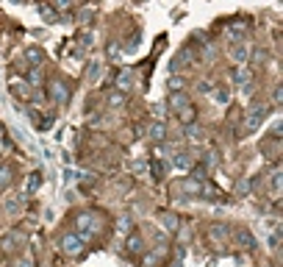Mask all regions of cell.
Listing matches in <instances>:
<instances>
[{"label": "cell", "instance_id": "cell-26", "mask_svg": "<svg viewBox=\"0 0 283 267\" xmlns=\"http://www.w3.org/2000/svg\"><path fill=\"white\" fill-rule=\"evenodd\" d=\"M180 86H183V78H180V75H172V78H170V89H172V92H178Z\"/></svg>", "mask_w": 283, "mask_h": 267}, {"label": "cell", "instance_id": "cell-15", "mask_svg": "<svg viewBox=\"0 0 283 267\" xmlns=\"http://www.w3.org/2000/svg\"><path fill=\"white\" fill-rule=\"evenodd\" d=\"M125 245H128V253H142V248H145V242H142V237H139V234H131Z\"/></svg>", "mask_w": 283, "mask_h": 267}, {"label": "cell", "instance_id": "cell-29", "mask_svg": "<svg viewBox=\"0 0 283 267\" xmlns=\"http://www.w3.org/2000/svg\"><path fill=\"white\" fill-rule=\"evenodd\" d=\"M53 6L61 11H67V9H72V0H53Z\"/></svg>", "mask_w": 283, "mask_h": 267}, {"label": "cell", "instance_id": "cell-28", "mask_svg": "<svg viewBox=\"0 0 283 267\" xmlns=\"http://www.w3.org/2000/svg\"><path fill=\"white\" fill-rule=\"evenodd\" d=\"M217 162H219V156H217V150H208V153H206V167H214Z\"/></svg>", "mask_w": 283, "mask_h": 267}, {"label": "cell", "instance_id": "cell-32", "mask_svg": "<svg viewBox=\"0 0 283 267\" xmlns=\"http://www.w3.org/2000/svg\"><path fill=\"white\" fill-rule=\"evenodd\" d=\"M97 75H100V64L92 61V64H89V78H97Z\"/></svg>", "mask_w": 283, "mask_h": 267}, {"label": "cell", "instance_id": "cell-12", "mask_svg": "<svg viewBox=\"0 0 283 267\" xmlns=\"http://www.w3.org/2000/svg\"><path fill=\"white\" fill-rule=\"evenodd\" d=\"M189 59H192V50H189V48H183V50H180L178 56H175V61H172V73L183 70V64H186Z\"/></svg>", "mask_w": 283, "mask_h": 267}, {"label": "cell", "instance_id": "cell-16", "mask_svg": "<svg viewBox=\"0 0 283 267\" xmlns=\"http://www.w3.org/2000/svg\"><path fill=\"white\" fill-rule=\"evenodd\" d=\"M281 181H283V172L275 170L272 175H269V187H272V198H278L281 195Z\"/></svg>", "mask_w": 283, "mask_h": 267}, {"label": "cell", "instance_id": "cell-9", "mask_svg": "<svg viewBox=\"0 0 283 267\" xmlns=\"http://www.w3.org/2000/svg\"><path fill=\"white\" fill-rule=\"evenodd\" d=\"M133 86V75H131V70H122L120 75H117V92L122 95H128V89Z\"/></svg>", "mask_w": 283, "mask_h": 267}, {"label": "cell", "instance_id": "cell-25", "mask_svg": "<svg viewBox=\"0 0 283 267\" xmlns=\"http://www.w3.org/2000/svg\"><path fill=\"white\" fill-rule=\"evenodd\" d=\"M128 231H133V223H131V217H122L120 220V234H128Z\"/></svg>", "mask_w": 283, "mask_h": 267}, {"label": "cell", "instance_id": "cell-31", "mask_svg": "<svg viewBox=\"0 0 283 267\" xmlns=\"http://www.w3.org/2000/svg\"><path fill=\"white\" fill-rule=\"evenodd\" d=\"M186 137H189V139L200 137V128H197V125H192V122H189V125H186Z\"/></svg>", "mask_w": 283, "mask_h": 267}, {"label": "cell", "instance_id": "cell-4", "mask_svg": "<svg viewBox=\"0 0 283 267\" xmlns=\"http://www.w3.org/2000/svg\"><path fill=\"white\" fill-rule=\"evenodd\" d=\"M264 120H266V106H253L247 114V120H244V125H241V131H244V134H256Z\"/></svg>", "mask_w": 283, "mask_h": 267}, {"label": "cell", "instance_id": "cell-10", "mask_svg": "<svg viewBox=\"0 0 283 267\" xmlns=\"http://www.w3.org/2000/svg\"><path fill=\"white\" fill-rule=\"evenodd\" d=\"M11 178H14V167L11 164H0V192L11 184Z\"/></svg>", "mask_w": 283, "mask_h": 267}, {"label": "cell", "instance_id": "cell-6", "mask_svg": "<svg viewBox=\"0 0 283 267\" xmlns=\"http://www.w3.org/2000/svg\"><path fill=\"white\" fill-rule=\"evenodd\" d=\"M9 89H11V95H17L20 100H31V97H34V92H31V84H28V81H22V78H11V81H9Z\"/></svg>", "mask_w": 283, "mask_h": 267}, {"label": "cell", "instance_id": "cell-3", "mask_svg": "<svg viewBox=\"0 0 283 267\" xmlns=\"http://www.w3.org/2000/svg\"><path fill=\"white\" fill-rule=\"evenodd\" d=\"M170 109L175 112V117H178L180 122H186V125L195 120V106H192V100H189V95L183 89H178V92L170 95Z\"/></svg>", "mask_w": 283, "mask_h": 267}, {"label": "cell", "instance_id": "cell-33", "mask_svg": "<svg viewBox=\"0 0 283 267\" xmlns=\"http://www.w3.org/2000/svg\"><path fill=\"white\" fill-rule=\"evenodd\" d=\"M109 103H111V106H122V92H114V95L109 97Z\"/></svg>", "mask_w": 283, "mask_h": 267}, {"label": "cell", "instance_id": "cell-27", "mask_svg": "<svg viewBox=\"0 0 283 267\" xmlns=\"http://www.w3.org/2000/svg\"><path fill=\"white\" fill-rule=\"evenodd\" d=\"M217 100H219V103H228V100H231V92H228L225 86H219V92H217Z\"/></svg>", "mask_w": 283, "mask_h": 267}, {"label": "cell", "instance_id": "cell-11", "mask_svg": "<svg viewBox=\"0 0 283 267\" xmlns=\"http://www.w3.org/2000/svg\"><path fill=\"white\" fill-rule=\"evenodd\" d=\"M147 134H150L153 142H164V137H167V125H164V122H153V125L147 128Z\"/></svg>", "mask_w": 283, "mask_h": 267}, {"label": "cell", "instance_id": "cell-14", "mask_svg": "<svg viewBox=\"0 0 283 267\" xmlns=\"http://www.w3.org/2000/svg\"><path fill=\"white\" fill-rule=\"evenodd\" d=\"M39 187H42V172H31V175H28V184H25V192L34 195Z\"/></svg>", "mask_w": 283, "mask_h": 267}, {"label": "cell", "instance_id": "cell-1", "mask_svg": "<svg viewBox=\"0 0 283 267\" xmlns=\"http://www.w3.org/2000/svg\"><path fill=\"white\" fill-rule=\"evenodd\" d=\"M75 228H78V237L86 242V240H92V237L100 234V228H103V217L97 215V212H81V215L75 217Z\"/></svg>", "mask_w": 283, "mask_h": 267}, {"label": "cell", "instance_id": "cell-13", "mask_svg": "<svg viewBox=\"0 0 283 267\" xmlns=\"http://www.w3.org/2000/svg\"><path fill=\"white\" fill-rule=\"evenodd\" d=\"M172 164H175L178 170H189V167L195 164V159H192V153H178L175 159H172Z\"/></svg>", "mask_w": 283, "mask_h": 267}, {"label": "cell", "instance_id": "cell-20", "mask_svg": "<svg viewBox=\"0 0 283 267\" xmlns=\"http://www.w3.org/2000/svg\"><path fill=\"white\" fill-rule=\"evenodd\" d=\"M239 240H241V248H256V240H253V234H250V231H244V228H241V231H239Z\"/></svg>", "mask_w": 283, "mask_h": 267}, {"label": "cell", "instance_id": "cell-23", "mask_svg": "<svg viewBox=\"0 0 283 267\" xmlns=\"http://www.w3.org/2000/svg\"><path fill=\"white\" fill-rule=\"evenodd\" d=\"M20 240H22L20 234H9V237L3 240V250H11V248H14V242H20Z\"/></svg>", "mask_w": 283, "mask_h": 267}, {"label": "cell", "instance_id": "cell-19", "mask_svg": "<svg viewBox=\"0 0 283 267\" xmlns=\"http://www.w3.org/2000/svg\"><path fill=\"white\" fill-rule=\"evenodd\" d=\"M25 56H28V61H31L34 67H39V64H42V59H44V53L39 50V48H28Z\"/></svg>", "mask_w": 283, "mask_h": 267}, {"label": "cell", "instance_id": "cell-34", "mask_svg": "<svg viewBox=\"0 0 283 267\" xmlns=\"http://www.w3.org/2000/svg\"><path fill=\"white\" fill-rule=\"evenodd\" d=\"M153 114L158 117V122H161V117H164L167 112H164V106H161V103H155V106H153Z\"/></svg>", "mask_w": 283, "mask_h": 267}, {"label": "cell", "instance_id": "cell-8", "mask_svg": "<svg viewBox=\"0 0 283 267\" xmlns=\"http://www.w3.org/2000/svg\"><path fill=\"white\" fill-rule=\"evenodd\" d=\"M50 100L53 103H67L69 100V89L64 81H50Z\"/></svg>", "mask_w": 283, "mask_h": 267}, {"label": "cell", "instance_id": "cell-30", "mask_svg": "<svg viewBox=\"0 0 283 267\" xmlns=\"http://www.w3.org/2000/svg\"><path fill=\"white\" fill-rule=\"evenodd\" d=\"M281 100H283V89H281V86H275V92H272V103H275V106H281Z\"/></svg>", "mask_w": 283, "mask_h": 267}, {"label": "cell", "instance_id": "cell-5", "mask_svg": "<svg viewBox=\"0 0 283 267\" xmlns=\"http://www.w3.org/2000/svg\"><path fill=\"white\" fill-rule=\"evenodd\" d=\"M61 253H67V256H81L84 253V240L78 237V234H61Z\"/></svg>", "mask_w": 283, "mask_h": 267}, {"label": "cell", "instance_id": "cell-18", "mask_svg": "<svg viewBox=\"0 0 283 267\" xmlns=\"http://www.w3.org/2000/svg\"><path fill=\"white\" fill-rule=\"evenodd\" d=\"M158 220L164 223V228H167V231H175V228H178V217H175V215H167V212H161V215H158Z\"/></svg>", "mask_w": 283, "mask_h": 267}, {"label": "cell", "instance_id": "cell-21", "mask_svg": "<svg viewBox=\"0 0 283 267\" xmlns=\"http://www.w3.org/2000/svg\"><path fill=\"white\" fill-rule=\"evenodd\" d=\"M28 84H31V86L42 84V73H39V67H31V73H28Z\"/></svg>", "mask_w": 283, "mask_h": 267}, {"label": "cell", "instance_id": "cell-7", "mask_svg": "<svg viewBox=\"0 0 283 267\" xmlns=\"http://www.w3.org/2000/svg\"><path fill=\"white\" fill-rule=\"evenodd\" d=\"M233 81H236L244 92H253V73H250L244 64H239V67L233 70Z\"/></svg>", "mask_w": 283, "mask_h": 267}, {"label": "cell", "instance_id": "cell-17", "mask_svg": "<svg viewBox=\"0 0 283 267\" xmlns=\"http://www.w3.org/2000/svg\"><path fill=\"white\" fill-rule=\"evenodd\" d=\"M150 172H153V178H164L167 175V162H161V159L150 162Z\"/></svg>", "mask_w": 283, "mask_h": 267}, {"label": "cell", "instance_id": "cell-2", "mask_svg": "<svg viewBox=\"0 0 283 267\" xmlns=\"http://www.w3.org/2000/svg\"><path fill=\"white\" fill-rule=\"evenodd\" d=\"M180 190L189 192V195H200V198H208V200H225V195L217 187L208 184V178H186L180 184Z\"/></svg>", "mask_w": 283, "mask_h": 267}, {"label": "cell", "instance_id": "cell-35", "mask_svg": "<svg viewBox=\"0 0 283 267\" xmlns=\"http://www.w3.org/2000/svg\"><path fill=\"white\" fill-rule=\"evenodd\" d=\"M239 192H241V195H247V192H250V181H241L239 184Z\"/></svg>", "mask_w": 283, "mask_h": 267}, {"label": "cell", "instance_id": "cell-22", "mask_svg": "<svg viewBox=\"0 0 283 267\" xmlns=\"http://www.w3.org/2000/svg\"><path fill=\"white\" fill-rule=\"evenodd\" d=\"M236 45H239V42H236ZM233 59H239V61L247 59V45H244V42H241L239 48H233Z\"/></svg>", "mask_w": 283, "mask_h": 267}, {"label": "cell", "instance_id": "cell-36", "mask_svg": "<svg viewBox=\"0 0 283 267\" xmlns=\"http://www.w3.org/2000/svg\"><path fill=\"white\" fill-rule=\"evenodd\" d=\"M17 267H31V259H20V265Z\"/></svg>", "mask_w": 283, "mask_h": 267}, {"label": "cell", "instance_id": "cell-24", "mask_svg": "<svg viewBox=\"0 0 283 267\" xmlns=\"http://www.w3.org/2000/svg\"><path fill=\"white\" fill-rule=\"evenodd\" d=\"M39 14H42V17L47 20V23H53V20H56V14H53L50 6H39Z\"/></svg>", "mask_w": 283, "mask_h": 267}]
</instances>
